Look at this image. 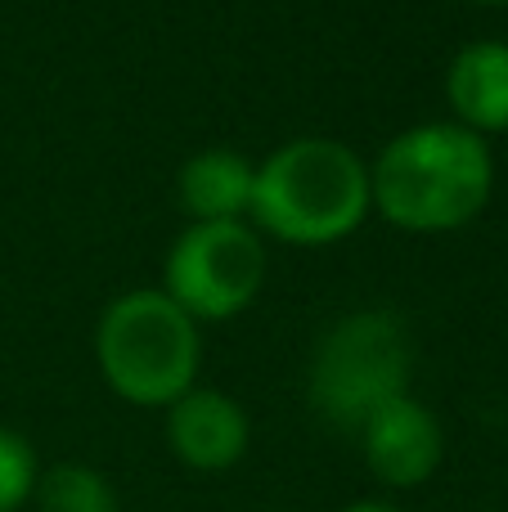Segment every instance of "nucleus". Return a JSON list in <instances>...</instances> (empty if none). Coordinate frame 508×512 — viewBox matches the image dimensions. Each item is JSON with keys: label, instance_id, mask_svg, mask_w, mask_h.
<instances>
[{"label": "nucleus", "instance_id": "obj_4", "mask_svg": "<svg viewBox=\"0 0 508 512\" xmlns=\"http://www.w3.org/2000/svg\"><path fill=\"white\" fill-rule=\"evenodd\" d=\"M414 369L410 333L387 310H360L324 333L311 360V405L324 423L360 432L387 400L405 396Z\"/></svg>", "mask_w": 508, "mask_h": 512}, {"label": "nucleus", "instance_id": "obj_8", "mask_svg": "<svg viewBox=\"0 0 508 512\" xmlns=\"http://www.w3.org/2000/svg\"><path fill=\"white\" fill-rule=\"evenodd\" d=\"M450 104L468 131H504L508 126V45L477 41L450 63Z\"/></svg>", "mask_w": 508, "mask_h": 512}, {"label": "nucleus", "instance_id": "obj_13", "mask_svg": "<svg viewBox=\"0 0 508 512\" xmlns=\"http://www.w3.org/2000/svg\"><path fill=\"white\" fill-rule=\"evenodd\" d=\"M482 5H508V0H482Z\"/></svg>", "mask_w": 508, "mask_h": 512}, {"label": "nucleus", "instance_id": "obj_5", "mask_svg": "<svg viewBox=\"0 0 508 512\" xmlns=\"http://www.w3.org/2000/svg\"><path fill=\"white\" fill-rule=\"evenodd\" d=\"M266 252L243 221H198L167 256V297L189 319H230L257 297Z\"/></svg>", "mask_w": 508, "mask_h": 512}, {"label": "nucleus", "instance_id": "obj_6", "mask_svg": "<svg viewBox=\"0 0 508 512\" xmlns=\"http://www.w3.org/2000/svg\"><path fill=\"white\" fill-rule=\"evenodd\" d=\"M365 463L383 486L410 490L437 472L441 463V423L414 396H396L360 427Z\"/></svg>", "mask_w": 508, "mask_h": 512}, {"label": "nucleus", "instance_id": "obj_2", "mask_svg": "<svg viewBox=\"0 0 508 512\" xmlns=\"http://www.w3.org/2000/svg\"><path fill=\"white\" fill-rule=\"evenodd\" d=\"M369 171L338 140H293L257 167L248 212L284 243L347 239L369 212Z\"/></svg>", "mask_w": 508, "mask_h": 512}, {"label": "nucleus", "instance_id": "obj_9", "mask_svg": "<svg viewBox=\"0 0 508 512\" xmlns=\"http://www.w3.org/2000/svg\"><path fill=\"white\" fill-rule=\"evenodd\" d=\"M252 185L257 167L243 153L207 149L180 171V203L194 221H239L252 207Z\"/></svg>", "mask_w": 508, "mask_h": 512}, {"label": "nucleus", "instance_id": "obj_11", "mask_svg": "<svg viewBox=\"0 0 508 512\" xmlns=\"http://www.w3.org/2000/svg\"><path fill=\"white\" fill-rule=\"evenodd\" d=\"M36 454L18 432L0 427V512H18L36 495Z\"/></svg>", "mask_w": 508, "mask_h": 512}, {"label": "nucleus", "instance_id": "obj_7", "mask_svg": "<svg viewBox=\"0 0 508 512\" xmlns=\"http://www.w3.org/2000/svg\"><path fill=\"white\" fill-rule=\"evenodd\" d=\"M248 414L221 391H185L167 414V441L180 463L198 472H225L248 450Z\"/></svg>", "mask_w": 508, "mask_h": 512}, {"label": "nucleus", "instance_id": "obj_10", "mask_svg": "<svg viewBox=\"0 0 508 512\" xmlns=\"http://www.w3.org/2000/svg\"><path fill=\"white\" fill-rule=\"evenodd\" d=\"M41 512H117V495L104 472L86 463H54L45 477H36Z\"/></svg>", "mask_w": 508, "mask_h": 512}, {"label": "nucleus", "instance_id": "obj_12", "mask_svg": "<svg viewBox=\"0 0 508 512\" xmlns=\"http://www.w3.org/2000/svg\"><path fill=\"white\" fill-rule=\"evenodd\" d=\"M342 512H401V508H396V504H378V499H360V504H351Z\"/></svg>", "mask_w": 508, "mask_h": 512}, {"label": "nucleus", "instance_id": "obj_3", "mask_svg": "<svg viewBox=\"0 0 508 512\" xmlns=\"http://www.w3.org/2000/svg\"><path fill=\"white\" fill-rule=\"evenodd\" d=\"M95 355L122 400L176 405L185 391H194L198 328L167 292H126L99 319Z\"/></svg>", "mask_w": 508, "mask_h": 512}, {"label": "nucleus", "instance_id": "obj_1", "mask_svg": "<svg viewBox=\"0 0 508 512\" xmlns=\"http://www.w3.org/2000/svg\"><path fill=\"white\" fill-rule=\"evenodd\" d=\"M369 198L401 230H455L491 198V149L468 126H414L369 167Z\"/></svg>", "mask_w": 508, "mask_h": 512}]
</instances>
